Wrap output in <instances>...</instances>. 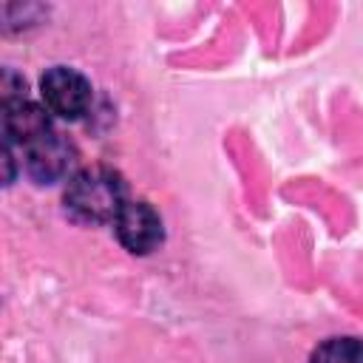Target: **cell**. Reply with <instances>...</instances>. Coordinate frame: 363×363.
<instances>
[{"label":"cell","instance_id":"277c9868","mask_svg":"<svg viewBox=\"0 0 363 363\" xmlns=\"http://www.w3.org/2000/svg\"><path fill=\"white\" fill-rule=\"evenodd\" d=\"M113 233L119 244L133 255H147L164 241L162 216L147 201H128L113 221Z\"/></svg>","mask_w":363,"mask_h":363},{"label":"cell","instance_id":"3957f363","mask_svg":"<svg viewBox=\"0 0 363 363\" xmlns=\"http://www.w3.org/2000/svg\"><path fill=\"white\" fill-rule=\"evenodd\" d=\"M17 150H20L23 162H26V173L37 184H54V182H60L62 176H68V170L74 164V147L57 133L54 125L45 128L43 133H37L34 139L23 142Z\"/></svg>","mask_w":363,"mask_h":363},{"label":"cell","instance_id":"7a4b0ae2","mask_svg":"<svg viewBox=\"0 0 363 363\" xmlns=\"http://www.w3.org/2000/svg\"><path fill=\"white\" fill-rule=\"evenodd\" d=\"M40 96L45 111L65 122L82 119L94 105L91 82L77 68H68V65L45 68V74L40 77Z\"/></svg>","mask_w":363,"mask_h":363},{"label":"cell","instance_id":"5b68a950","mask_svg":"<svg viewBox=\"0 0 363 363\" xmlns=\"http://www.w3.org/2000/svg\"><path fill=\"white\" fill-rule=\"evenodd\" d=\"M309 363H363V340L357 337H329L312 349Z\"/></svg>","mask_w":363,"mask_h":363},{"label":"cell","instance_id":"6da1fadb","mask_svg":"<svg viewBox=\"0 0 363 363\" xmlns=\"http://www.w3.org/2000/svg\"><path fill=\"white\" fill-rule=\"evenodd\" d=\"M128 201L125 179L102 164L77 170L62 193L65 213L82 224H113Z\"/></svg>","mask_w":363,"mask_h":363}]
</instances>
